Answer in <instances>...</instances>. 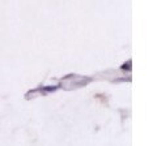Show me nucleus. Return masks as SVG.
<instances>
[]
</instances>
